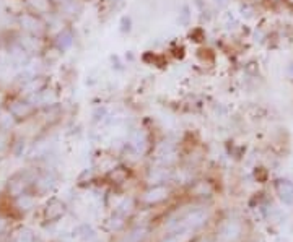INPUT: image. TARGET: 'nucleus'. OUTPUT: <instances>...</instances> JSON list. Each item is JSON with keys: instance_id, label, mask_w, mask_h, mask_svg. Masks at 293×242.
Segmentation results:
<instances>
[{"instance_id": "nucleus-1", "label": "nucleus", "mask_w": 293, "mask_h": 242, "mask_svg": "<svg viewBox=\"0 0 293 242\" xmlns=\"http://www.w3.org/2000/svg\"><path fill=\"white\" fill-rule=\"evenodd\" d=\"M207 221V213L204 210H194L191 213H187L186 216H182L173 224V231H184V232H192L195 230H199L205 224Z\"/></svg>"}, {"instance_id": "nucleus-8", "label": "nucleus", "mask_w": 293, "mask_h": 242, "mask_svg": "<svg viewBox=\"0 0 293 242\" xmlns=\"http://www.w3.org/2000/svg\"><path fill=\"white\" fill-rule=\"evenodd\" d=\"M192 190H194L195 195H210L212 187L208 186V182H197V184L194 186Z\"/></svg>"}, {"instance_id": "nucleus-2", "label": "nucleus", "mask_w": 293, "mask_h": 242, "mask_svg": "<svg viewBox=\"0 0 293 242\" xmlns=\"http://www.w3.org/2000/svg\"><path fill=\"white\" fill-rule=\"evenodd\" d=\"M168 195H169V187L166 184H155L143 195V202L148 205H156L160 202H165L168 198Z\"/></svg>"}, {"instance_id": "nucleus-11", "label": "nucleus", "mask_w": 293, "mask_h": 242, "mask_svg": "<svg viewBox=\"0 0 293 242\" xmlns=\"http://www.w3.org/2000/svg\"><path fill=\"white\" fill-rule=\"evenodd\" d=\"M282 2H283L286 6H290V8H293V0H282Z\"/></svg>"}, {"instance_id": "nucleus-5", "label": "nucleus", "mask_w": 293, "mask_h": 242, "mask_svg": "<svg viewBox=\"0 0 293 242\" xmlns=\"http://www.w3.org/2000/svg\"><path fill=\"white\" fill-rule=\"evenodd\" d=\"M129 146L134 150L135 153H142L145 152L147 148V136L145 134L142 132V130H135L130 135V140H129Z\"/></svg>"}, {"instance_id": "nucleus-13", "label": "nucleus", "mask_w": 293, "mask_h": 242, "mask_svg": "<svg viewBox=\"0 0 293 242\" xmlns=\"http://www.w3.org/2000/svg\"><path fill=\"white\" fill-rule=\"evenodd\" d=\"M62 2H64V0H62Z\"/></svg>"}, {"instance_id": "nucleus-6", "label": "nucleus", "mask_w": 293, "mask_h": 242, "mask_svg": "<svg viewBox=\"0 0 293 242\" xmlns=\"http://www.w3.org/2000/svg\"><path fill=\"white\" fill-rule=\"evenodd\" d=\"M147 232H148L147 228H135V230H132L127 234L126 242H142L147 238Z\"/></svg>"}, {"instance_id": "nucleus-4", "label": "nucleus", "mask_w": 293, "mask_h": 242, "mask_svg": "<svg viewBox=\"0 0 293 242\" xmlns=\"http://www.w3.org/2000/svg\"><path fill=\"white\" fill-rule=\"evenodd\" d=\"M275 190L283 204L290 205L293 202V182L286 180V179H280L275 184Z\"/></svg>"}, {"instance_id": "nucleus-12", "label": "nucleus", "mask_w": 293, "mask_h": 242, "mask_svg": "<svg viewBox=\"0 0 293 242\" xmlns=\"http://www.w3.org/2000/svg\"><path fill=\"white\" fill-rule=\"evenodd\" d=\"M267 4H270V5H277V4H280L282 0H265Z\"/></svg>"}, {"instance_id": "nucleus-10", "label": "nucleus", "mask_w": 293, "mask_h": 242, "mask_svg": "<svg viewBox=\"0 0 293 242\" xmlns=\"http://www.w3.org/2000/svg\"><path fill=\"white\" fill-rule=\"evenodd\" d=\"M286 76H288V80L293 82V62L288 64V67H286Z\"/></svg>"}, {"instance_id": "nucleus-9", "label": "nucleus", "mask_w": 293, "mask_h": 242, "mask_svg": "<svg viewBox=\"0 0 293 242\" xmlns=\"http://www.w3.org/2000/svg\"><path fill=\"white\" fill-rule=\"evenodd\" d=\"M132 208H134L132 198H126L119 206H117V213L122 214V216H126V214H129L130 212H132Z\"/></svg>"}, {"instance_id": "nucleus-14", "label": "nucleus", "mask_w": 293, "mask_h": 242, "mask_svg": "<svg viewBox=\"0 0 293 242\" xmlns=\"http://www.w3.org/2000/svg\"><path fill=\"white\" fill-rule=\"evenodd\" d=\"M204 242H205V240H204Z\"/></svg>"}, {"instance_id": "nucleus-3", "label": "nucleus", "mask_w": 293, "mask_h": 242, "mask_svg": "<svg viewBox=\"0 0 293 242\" xmlns=\"http://www.w3.org/2000/svg\"><path fill=\"white\" fill-rule=\"evenodd\" d=\"M241 232H243V226H241L238 221H226L223 223V226L220 228V236L226 242H233L236 240Z\"/></svg>"}, {"instance_id": "nucleus-7", "label": "nucleus", "mask_w": 293, "mask_h": 242, "mask_svg": "<svg viewBox=\"0 0 293 242\" xmlns=\"http://www.w3.org/2000/svg\"><path fill=\"white\" fill-rule=\"evenodd\" d=\"M189 234H191V232H184V231L173 232L171 236H168L163 242H187L189 240Z\"/></svg>"}]
</instances>
